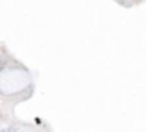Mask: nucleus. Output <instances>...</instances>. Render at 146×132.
<instances>
[{"mask_svg":"<svg viewBox=\"0 0 146 132\" xmlns=\"http://www.w3.org/2000/svg\"><path fill=\"white\" fill-rule=\"evenodd\" d=\"M0 69H2V62H0Z\"/></svg>","mask_w":146,"mask_h":132,"instance_id":"f257e3e1","label":"nucleus"}]
</instances>
